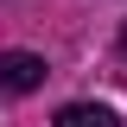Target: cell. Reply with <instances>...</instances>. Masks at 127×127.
I'll use <instances>...</instances> for the list:
<instances>
[{
  "mask_svg": "<svg viewBox=\"0 0 127 127\" xmlns=\"http://www.w3.org/2000/svg\"><path fill=\"white\" fill-rule=\"evenodd\" d=\"M121 51H127V26H121Z\"/></svg>",
  "mask_w": 127,
  "mask_h": 127,
  "instance_id": "3957f363",
  "label": "cell"
},
{
  "mask_svg": "<svg viewBox=\"0 0 127 127\" xmlns=\"http://www.w3.org/2000/svg\"><path fill=\"white\" fill-rule=\"evenodd\" d=\"M57 127H121V114L102 102H70V108H57Z\"/></svg>",
  "mask_w": 127,
  "mask_h": 127,
  "instance_id": "7a4b0ae2",
  "label": "cell"
},
{
  "mask_svg": "<svg viewBox=\"0 0 127 127\" xmlns=\"http://www.w3.org/2000/svg\"><path fill=\"white\" fill-rule=\"evenodd\" d=\"M45 76L51 70H45L38 51H6V57H0V89H13V95H32Z\"/></svg>",
  "mask_w": 127,
  "mask_h": 127,
  "instance_id": "6da1fadb",
  "label": "cell"
}]
</instances>
